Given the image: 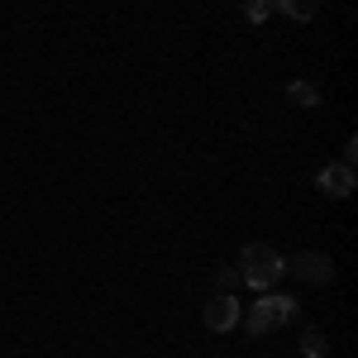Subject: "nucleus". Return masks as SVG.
Returning <instances> with one entry per match:
<instances>
[{
  "mask_svg": "<svg viewBox=\"0 0 358 358\" xmlns=\"http://www.w3.org/2000/svg\"><path fill=\"white\" fill-rule=\"evenodd\" d=\"M282 273H287V258L273 244H244L239 248V282H248L253 292H273Z\"/></svg>",
  "mask_w": 358,
  "mask_h": 358,
  "instance_id": "nucleus-1",
  "label": "nucleus"
},
{
  "mask_svg": "<svg viewBox=\"0 0 358 358\" xmlns=\"http://www.w3.org/2000/svg\"><path fill=\"white\" fill-rule=\"evenodd\" d=\"M296 315V301L292 296H258L253 301V310L244 315V325H248V334H273L282 320H292Z\"/></svg>",
  "mask_w": 358,
  "mask_h": 358,
  "instance_id": "nucleus-2",
  "label": "nucleus"
},
{
  "mask_svg": "<svg viewBox=\"0 0 358 358\" xmlns=\"http://www.w3.org/2000/svg\"><path fill=\"white\" fill-rule=\"evenodd\" d=\"M234 325H239V296H229V292H215V296L206 301V330L224 334V330H234Z\"/></svg>",
  "mask_w": 358,
  "mask_h": 358,
  "instance_id": "nucleus-3",
  "label": "nucleus"
},
{
  "mask_svg": "<svg viewBox=\"0 0 358 358\" xmlns=\"http://www.w3.org/2000/svg\"><path fill=\"white\" fill-rule=\"evenodd\" d=\"M292 273L301 277V282H310V287H325L334 277V263L325 253H296V258H292Z\"/></svg>",
  "mask_w": 358,
  "mask_h": 358,
  "instance_id": "nucleus-4",
  "label": "nucleus"
},
{
  "mask_svg": "<svg viewBox=\"0 0 358 358\" xmlns=\"http://www.w3.org/2000/svg\"><path fill=\"white\" fill-rule=\"evenodd\" d=\"M320 192L325 196H354V167H344V163H330V167H320Z\"/></svg>",
  "mask_w": 358,
  "mask_h": 358,
  "instance_id": "nucleus-5",
  "label": "nucleus"
},
{
  "mask_svg": "<svg viewBox=\"0 0 358 358\" xmlns=\"http://www.w3.org/2000/svg\"><path fill=\"white\" fill-rule=\"evenodd\" d=\"M273 10H282V15H287V20H296V24L315 20V0H273Z\"/></svg>",
  "mask_w": 358,
  "mask_h": 358,
  "instance_id": "nucleus-6",
  "label": "nucleus"
},
{
  "mask_svg": "<svg viewBox=\"0 0 358 358\" xmlns=\"http://www.w3.org/2000/svg\"><path fill=\"white\" fill-rule=\"evenodd\" d=\"M287 101L301 106V110H315V106H320V91H315L310 82H292V86H287Z\"/></svg>",
  "mask_w": 358,
  "mask_h": 358,
  "instance_id": "nucleus-7",
  "label": "nucleus"
},
{
  "mask_svg": "<svg viewBox=\"0 0 358 358\" xmlns=\"http://www.w3.org/2000/svg\"><path fill=\"white\" fill-rule=\"evenodd\" d=\"M325 349H330V344H325V334H320V330H306V339H301V354L306 358H325Z\"/></svg>",
  "mask_w": 358,
  "mask_h": 358,
  "instance_id": "nucleus-8",
  "label": "nucleus"
},
{
  "mask_svg": "<svg viewBox=\"0 0 358 358\" xmlns=\"http://www.w3.org/2000/svg\"><path fill=\"white\" fill-rule=\"evenodd\" d=\"M244 15L253 20V24H263V20L273 15V0H244Z\"/></svg>",
  "mask_w": 358,
  "mask_h": 358,
  "instance_id": "nucleus-9",
  "label": "nucleus"
},
{
  "mask_svg": "<svg viewBox=\"0 0 358 358\" xmlns=\"http://www.w3.org/2000/svg\"><path fill=\"white\" fill-rule=\"evenodd\" d=\"M215 282H220V292H229V287H239V268H224V273H215Z\"/></svg>",
  "mask_w": 358,
  "mask_h": 358,
  "instance_id": "nucleus-10",
  "label": "nucleus"
},
{
  "mask_svg": "<svg viewBox=\"0 0 358 358\" xmlns=\"http://www.w3.org/2000/svg\"><path fill=\"white\" fill-rule=\"evenodd\" d=\"M354 158H358V138H349V143H344V158H339V163L354 167Z\"/></svg>",
  "mask_w": 358,
  "mask_h": 358,
  "instance_id": "nucleus-11",
  "label": "nucleus"
}]
</instances>
